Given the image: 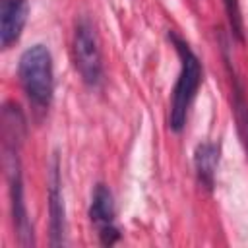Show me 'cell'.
<instances>
[{
	"label": "cell",
	"mask_w": 248,
	"mask_h": 248,
	"mask_svg": "<svg viewBox=\"0 0 248 248\" xmlns=\"http://www.w3.org/2000/svg\"><path fill=\"white\" fill-rule=\"evenodd\" d=\"M29 14L27 0H2L0 4V46L10 48L21 37Z\"/></svg>",
	"instance_id": "cell-7"
},
{
	"label": "cell",
	"mask_w": 248,
	"mask_h": 248,
	"mask_svg": "<svg viewBox=\"0 0 248 248\" xmlns=\"http://www.w3.org/2000/svg\"><path fill=\"white\" fill-rule=\"evenodd\" d=\"M219 155H221V149L213 141L198 143V147L194 151L196 176H198V182L207 192H211L213 186H215V172H217V167H219Z\"/></svg>",
	"instance_id": "cell-8"
},
{
	"label": "cell",
	"mask_w": 248,
	"mask_h": 248,
	"mask_svg": "<svg viewBox=\"0 0 248 248\" xmlns=\"http://www.w3.org/2000/svg\"><path fill=\"white\" fill-rule=\"evenodd\" d=\"M169 39L180 56V74H178L176 85L172 89L170 114H169V128L178 134L186 126L188 110H190V107L196 99V93L200 89V83H202V62L194 54V50L188 46V43L182 41L178 35L169 33Z\"/></svg>",
	"instance_id": "cell-2"
},
{
	"label": "cell",
	"mask_w": 248,
	"mask_h": 248,
	"mask_svg": "<svg viewBox=\"0 0 248 248\" xmlns=\"http://www.w3.org/2000/svg\"><path fill=\"white\" fill-rule=\"evenodd\" d=\"M19 130H23V116L14 105H4L2 110V138H4V167L10 190V203H12V217L14 227L21 246L33 244V227L27 219L25 202H23V182H21V163L17 155L19 147Z\"/></svg>",
	"instance_id": "cell-1"
},
{
	"label": "cell",
	"mask_w": 248,
	"mask_h": 248,
	"mask_svg": "<svg viewBox=\"0 0 248 248\" xmlns=\"http://www.w3.org/2000/svg\"><path fill=\"white\" fill-rule=\"evenodd\" d=\"M74 60L81 79L87 85H99L103 78V64H101V48L95 35L93 25L87 19L78 21L74 33Z\"/></svg>",
	"instance_id": "cell-4"
},
{
	"label": "cell",
	"mask_w": 248,
	"mask_h": 248,
	"mask_svg": "<svg viewBox=\"0 0 248 248\" xmlns=\"http://www.w3.org/2000/svg\"><path fill=\"white\" fill-rule=\"evenodd\" d=\"M225 12L229 17V25L232 31V37L238 43H244V23H242V12H240V2L238 0H223Z\"/></svg>",
	"instance_id": "cell-10"
},
{
	"label": "cell",
	"mask_w": 248,
	"mask_h": 248,
	"mask_svg": "<svg viewBox=\"0 0 248 248\" xmlns=\"http://www.w3.org/2000/svg\"><path fill=\"white\" fill-rule=\"evenodd\" d=\"M231 81H232V110L236 118V130L242 141V147L248 155V99L244 97V87L240 79L231 70Z\"/></svg>",
	"instance_id": "cell-9"
},
{
	"label": "cell",
	"mask_w": 248,
	"mask_h": 248,
	"mask_svg": "<svg viewBox=\"0 0 248 248\" xmlns=\"http://www.w3.org/2000/svg\"><path fill=\"white\" fill-rule=\"evenodd\" d=\"M48 215H50V246H62L66 232V211H64L58 157L52 159V169L48 178Z\"/></svg>",
	"instance_id": "cell-6"
},
{
	"label": "cell",
	"mask_w": 248,
	"mask_h": 248,
	"mask_svg": "<svg viewBox=\"0 0 248 248\" xmlns=\"http://www.w3.org/2000/svg\"><path fill=\"white\" fill-rule=\"evenodd\" d=\"M19 83L37 110H46L54 93V72L52 56L45 45H33L19 56L17 66Z\"/></svg>",
	"instance_id": "cell-3"
},
{
	"label": "cell",
	"mask_w": 248,
	"mask_h": 248,
	"mask_svg": "<svg viewBox=\"0 0 248 248\" xmlns=\"http://www.w3.org/2000/svg\"><path fill=\"white\" fill-rule=\"evenodd\" d=\"M114 215H116V209H114V200L110 190L105 184H97L91 196L89 219L97 227L99 240L105 246H112L114 242L120 240V231L114 225Z\"/></svg>",
	"instance_id": "cell-5"
}]
</instances>
